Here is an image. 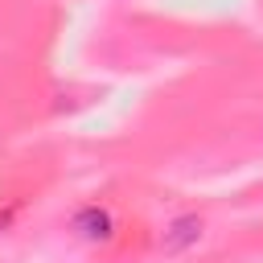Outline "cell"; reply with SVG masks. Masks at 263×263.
I'll list each match as a JSON object with an SVG mask.
<instances>
[{"mask_svg": "<svg viewBox=\"0 0 263 263\" xmlns=\"http://www.w3.org/2000/svg\"><path fill=\"white\" fill-rule=\"evenodd\" d=\"M201 242H205V218H201V214H193V210L173 214V218L160 226V238H156L160 255H168V259H181V255L197 251Z\"/></svg>", "mask_w": 263, "mask_h": 263, "instance_id": "6da1fadb", "label": "cell"}, {"mask_svg": "<svg viewBox=\"0 0 263 263\" xmlns=\"http://www.w3.org/2000/svg\"><path fill=\"white\" fill-rule=\"evenodd\" d=\"M115 230H119V222H115L111 205H103V201H82L70 214V234L90 242V247H107L115 238Z\"/></svg>", "mask_w": 263, "mask_h": 263, "instance_id": "7a4b0ae2", "label": "cell"}]
</instances>
